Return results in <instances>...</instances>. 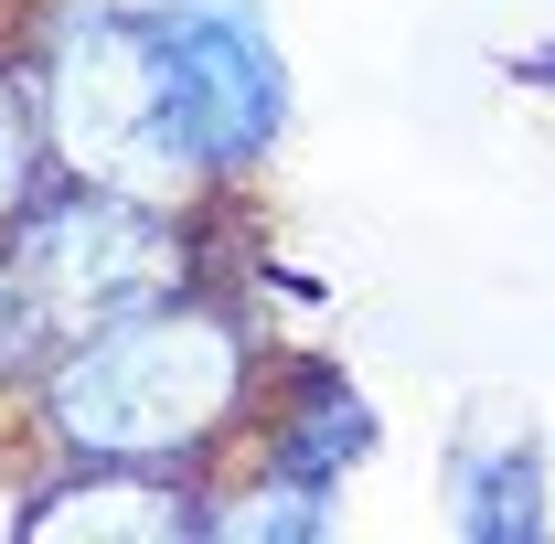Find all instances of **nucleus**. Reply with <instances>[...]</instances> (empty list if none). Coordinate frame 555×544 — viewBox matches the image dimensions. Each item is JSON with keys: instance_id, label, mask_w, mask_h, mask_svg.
I'll list each match as a JSON object with an SVG mask.
<instances>
[{"instance_id": "obj_1", "label": "nucleus", "mask_w": 555, "mask_h": 544, "mask_svg": "<svg viewBox=\"0 0 555 544\" xmlns=\"http://www.w3.org/2000/svg\"><path fill=\"white\" fill-rule=\"evenodd\" d=\"M246 406V332L214 299H139L118 321H96L43 363V427L75 459H139L171 470L214 449Z\"/></svg>"}, {"instance_id": "obj_2", "label": "nucleus", "mask_w": 555, "mask_h": 544, "mask_svg": "<svg viewBox=\"0 0 555 544\" xmlns=\"http://www.w3.org/2000/svg\"><path fill=\"white\" fill-rule=\"evenodd\" d=\"M182 213L150 193H107V182H43L33 204L0 224V385L43 374L65 341H86L96 321H118L139 299L182 288Z\"/></svg>"}, {"instance_id": "obj_3", "label": "nucleus", "mask_w": 555, "mask_h": 544, "mask_svg": "<svg viewBox=\"0 0 555 544\" xmlns=\"http://www.w3.org/2000/svg\"><path fill=\"white\" fill-rule=\"evenodd\" d=\"M33 86H43L54 160L75 182L150 193V204H182L204 182L193 118H182V75H171V43H160L150 0H65L54 33H43Z\"/></svg>"}, {"instance_id": "obj_4", "label": "nucleus", "mask_w": 555, "mask_h": 544, "mask_svg": "<svg viewBox=\"0 0 555 544\" xmlns=\"http://www.w3.org/2000/svg\"><path fill=\"white\" fill-rule=\"evenodd\" d=\"M171 75H182V118H193V160L204 182H235L268 160L278 118H288V65L257 0H150Z\"/></svg>"}, {"instance_id": "obj_5", "label": "nucleus", "mask_w": 555, "mask_h": 544, "mask_svg": "<svg viewBox=\"0 0 555 544\" xmlns=\"http://www.w3.org/2000/svg\"><path fill=\"white\" fill-rule=\"evenodd\" d=\"M33 544H75V534H214V513H193V491L171 480H139V459H107V480H65L22 513Z\"/></svg>"}, {"instance_id": "obj_6", "label": "nucleus", "mask_w": 555, "mask_h": 544, "mask_svg": "<svg viewBox=\"0 0 555 544\" xmlns=\"http://www.w3.org/2000/svg\"><path fill=\"white\" fill-rule=\"evenodd\" d=\"M352 459H374V406L352 396L343 374H321V363H310V374L288 385V416H278V438H268V470L321 480V491H332Z\"/></svg>"}, {"instance_id": "obj_7", "label": "nucleus", "mask_w": 555, "mask_h": 544, "mask_svg": "<svg viewBox=\"0 0 555 544\" xmlns=\"http://www.w3.org/2000/svg\"><path fill=\"white\" fill-rule=\"evenodd\" d=\"M460 534L470 544H534L545 534V459H534V438H502V449H460Z\"/></svg>"}, {"instance_id": "obj_8", "label": "nucleus", "mask_w": 555, "mask_h": 544, "mask_svg": "<svg viewBox=\"0 0 555 544\" xmlns=\"http://www.w3.org/2000/svg\"><path fill=\"white\" fill-rule=\"evenodd\" d=\"M43 160H54V129H43V86L0 65V224L43 193Z\"/></svg>"}, {"instance_id": "obj_9", "label": "nucleus", "mask_w": 555, "mask_h": 544, "mask_svg": "<svg viewBox=\"0 0 555 544\" xmlns=\"http://www.w3.org/2000/svg\"><path fill=\"white\" fill-rule=\"evenodd\" d=\"M321 523H332V513H321V480H288L278 470L268 491H246V502H235V513H214V534H235V544H310L321 534Z\"/></svg>"}]
</instances>
